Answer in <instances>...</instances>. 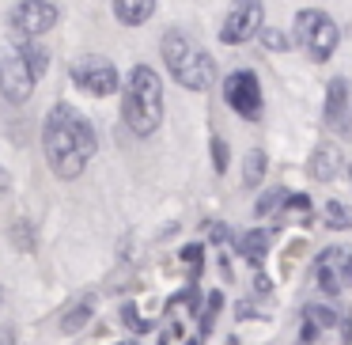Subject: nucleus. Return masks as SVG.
Listing matches in <instances>:
<instances>
[{
	"label": "nucleus",
	"mask_w": 352,
	"mask_h": 345,
	"mask_svg": "<svg viewBox=\"0 0 352 345\" xmlns=\"http://www.w3.org/2000/svg\"><path fill=\"white\" fill-rule=\"evenodd\" d=\"M42 148H46V160L57 178H76L91 163L99 137H95L91 122L76 107L57 103L46 114V125H42Z\"/></svg>",
	"instance_id": "1"
},
{
	"label": "nucleus",
	"mask_w": 352,
	"mask_h": 345,
	"mask_svg": "<svg viewBox=\"0 0 352 345\" xmlns=\"http://www.w3.org/2000/svg\"><path fill=\"white\" fill-rule=\"evenodd\" d=\"M122 118L137 137H152L163 122V84L160 72L148 69V65H137L129 72V84H125L122 95Z\"/></svg>",
	"instance_id": "2"
},
{
	"label": "nucleus",
	"mask_w": 352,
	"mask_h": 345,
	"mask_svg": "<svg viewBox=\"0 0 352 345\" xmlns=\"http://www.w3.org/2000/svg\"><path fill=\"white\" fill-rule=\"evenodd\" d=\"M50 57L38 42L23 39L0 50V95L8 103H27L34 95V84L46 72Z\"/></svg>",
	"instance_id": "3"
},
{
	"label": "nucleus",
	"mask_w": 352,
	"mask_h": 345,
	"mask_svg": "<svg viewBox=\"0 0 352 345\" xmlns=\"http://www.w3.org/2000/svg\"><path fill=\"white\" fill-rule=\"evenodd\" d=\"M163 61H167L170 76L182 87H190V92H208V87L216 84L212 54H205V46L193 42L190 34L178 31V27H170V31L163 34Z\"/></svg>",
	"instance_id": "4"
},
{
	"label": "nucleus",
	"mask_w": 352,
	"mask_h": 345,
	"mask_svg": "<svg viewBox=\"0 0 352 345\" xmlns=\"http://www.w3.org/2000/svg\"><path fill=\"white\" fill-rule=\"evenodd\" d=\"M296 42L303 54H311V61H329L337 54V42H341V27L326 16L322 8H303L296 16Z\"/></svg>",
	"instance_id": "5"
},
{
	"label": "nucleus",
	"mask_w": 352,
	"mask_h": 345,
	"mask_svg": "<svg viewBox=\"0 0 352 345\" xmlns=\"http://www.w3.org/2000/svg\"><path fill=\"white\" fill-rule=\"evenodd\" d=\"M69 76L80 92L95 95V99H107V95L118 92V69L110 57H99V54H87V57H76L69 65Z\"/></svg>",
	"instance_id": "6"
},
{
	"label": "nucleus",
	"mask_w": 352,
	"mask_h": 345,
	"mask_svg": "<svg viewBox=\"0 0 352 345\" xmlns=\"http://www.w3.org/2000/svg\"><path fill=\"white\" fill-rule=\"evenodd\" d=\"M223 103H228V107L235 110L239 118H250V122H258V118H261V107H265L258 76H254L250 69L228 72V76H223Z\"/></svg>",
	"instance_id": "7"
},
{
	"label": "nucleus",
	"mask_w": 352,
	"mask_h": 345,
	"mask_svg": "<svg viewBox=\"0 0 352 345\" xmlns=\"http://www.w3.org/2000/svg\"><path fill=\"white\" fill-rule=\"evenodd\" d=\"M261 23H265L261 0H231L228 16H223V23H220V42H228V46L250 42L254 34L261 31Z\"/></svg>",
	"instance_id": "8"
},
{
	"label": "nucleus",
	"mask_w": 352,
	"mask_h": 345,
	"mask_svg": "<svg viewBox=\"0 0 352 345\" xmlns=\"http://www.w3.org/2000/svg\"><path fill=\"white\" fill-rule=\"evenodd\" d=\"M314 281L329 296H341L344 289H352V251L349 247H326L314 258Z\"/></svg>",
	"instance_id": "9"
},
{
	"label": "nucleus",
	"mask_w": 352,
	"mask_h": 345,
	"mask_svg": "<svg viewBox=\"0 0 352 345\" xmlns=\"http://www.w3.org/2000/svg\"><path fill=\"white\" fill-rule=\"evenodd\" d=\"M57 19H61V12L50 0H19L16 8H12V31L19 39H38V34L54 31Z\"/></svg>",
	"instance_id": "10"
},
{
	"label": "nucleus",
	"mask_w": 352,
	"mask_h": 345,
	"mask_svg": "<svg viewBox=\"0 0 352 345\" xmlns=\"http://www.w3.org/2000/svg\"><path fill=\"white\" fill-rule=\"evenodd\" d=\"M326 125L333 133L352 129V92H349V80L341 76L326 84Z\"/></svg>",
	"instance_id": "11"
},
{
	"label": "nucleus",
	"mask_w": 352,
	"mask_h": 345,
	"mask_svg": "<svg viewBox=\"0 0 352 345\" xmlns=\"http://www.w3.org/2000/svg\"><path fill=\"white\" fill-rule=\"evenodd\" d=\"M311 175L318 178V182H333V178H341V171H344V160H341V152H337L333 145H318L311 152Z\"/></svg>",
	"instance_id": "12"
},
{
	"label": "nucleus",
	"mask_w": 352,
	"mask_h": 345,
	"mask_svg": "<svg viewBox=\"0 0 352 345\" xmlns=\"http://www.w3.org/2000/svg\"><path fill=\"white\" fill-rule=\"evenodd\" d=\"M269 243H273V236H269L265 228H250V231H243V236H239L235 247H239V254H243V258L258 269L261 262H265V254H269Z\"/></svg>",
	"instance_id": "13"
},
{
	"label": "nucleus",
	"mask_w": 352,
	"mask_h": 345,
	"mask_svg": "<svg viewBox=\"0 0 352 345\" xmlns=\"http://www.w3.org/2000/svg\"><path fill=\"white\" fill-rule=\"evenodd\" d=\"M155 12V0H114V16L122 19L125 27H140L148 23Z\"/></svg>",
	"instance_id": "14"
},
{
	"label": "nucleus",
	"mask_w": 352,
	"mask_h": 345,
	"mask_svg": "<svg viewBox=\"0 0 352 345\" xmlns=\"http://www.w3.org/2000/svg\"><path fill=\"white\" fill-rule=\"evenodd\" d=\"M95 315V300H80L76 307H69V311L61 315V334H76V330H84L87 322H91Z\"/></svg>",
	"instance_id": "15"
},
{
	"label": "nucleus",
	"mask_w": 352,
	"mask_h": 345,
	"mask_svg": "<svg viewBox=\"0 0 352 345\" xmlns=\"http://www.w3.org/2000/svg\"><path fill=\"white\" fill-rule=\"evenodd\" d=\"M261 178H265V152L254 148V152L246 156V163H243V186L246 190H250V186H261Z\"/></svg>",
	"instance_id": "16"
},
{
	"label": "nucleus",
	"mask_w": 352,
	"mask_h": 345,
	"mask_svg": "<svg viewBox=\"0 0 352 345\" xmlns=\"http://www.w3.org/2000/svg\"><path fill=\"white\" fill-rule=\"evenodd\" d=\"M337 315H341V311H337V307H326V304H307L303 307V319L311 322V326H322V330L337 326Z\"/></svg>",
	"instance_id": "17"
},
{
	"label": "nucleus",
	"mask_w": 352,
	"mask_h": 345,
	"mask_svg": "<svg viewBox=\"0 0 352 345\" xmlns=\"http://www.w3.org/2000/svg\"><path fill=\"white\" fill-rule=\"evenodd\" d=\"M322 216H326L329 228H352V209L344 201H326L322 205Z\"/></svg>",
	"instance_id": "18"
},
{
	"label": "nucleus",
	"mask_w": 352,
	"mask_h": 345,
	"mask_svg": "<svg viewBox=\"0 0 352 345\" xmlns=\"http://www.w3.org/2000/svg\"><path fill=\"white\" fill-rule=\"evenodd\" d=\"M261 42H265V46L273 50V54H276V50H280V54L288 50V34L276 31V27H261Z\"/></svg>",
	"instance_id": "19"
},
{
	"label": "nucleus",
	"mask_w": 352,
	"mask_h": 345,
	"mask_svg": "<svg viewBox=\"0 0 352 345\" xmlns=\"http://www.w3.org/2000/svg\"><path fill=\"white\" fill-rule=\"evenodd\" d=\"M288 198L284 190H269V194H261V201H258V216H273L276 213V205Z\"/></svg>",
	"instance_id": "20"
},
{
	"label": "nucleus",
	"mask_w": 352,
	"mask_h": 345,
	"mask_svg": "<svg viewBox=\"0 0 352 345\" xmlns=\"http://www.w3.org/2000/svg\"><path fill=\"white\" fill-rule=\"evenodd\" d=\"M212 167H216V175L228 171V140L223 137H212Z\"/></svg>",
	"instance_id": "21"
},
{
	"label": "nucleus",
	"mask_w": 352,
	"mask_h": 345,
	"mask_svg": "<svg viewBox=\"0 0 352 345\" xmlns=\"http://www.w3.org/2000/svg\"><path fill=\"white\" fill-rule=\"evenodd\" d=\"M220 292H212V296H208V307H205V315H201V334H208V330H212V319H216V311H220Z\"/></svg>",
	"instance_id": "22"
},
{
	"label": "nucleus",
	"mask_w": 352,
	"mask_h": 345,
	"mask_svg": "<svg viewBox=\"0 0 352 345\" xmlns=\"http://www.w3.org/2000/svg\"><path fill=\"white\" fill-rule=\"evenodd\" d=\"M182 262L193 269V277H197V273H201V247H197V243L182 247Z\"/></svg>",
	"instance_id": "23"
},
{
	"label": "nucleus",
	"mask_w": 352,
	"mask_h": 345,
	"mask_svg": "<svg viewBox=\"0 0 352 345\" xmlns=\"http://www.w3.org/2000/svg\"><path fill=\"white\" fill-rule=\"evenodd\" d=\"M8 190H12V182H8V171L0 167V198H8Z\"/></svg>",
	"instance_id": "24"
},
{
	"label": "nucleus",
	"mask_w": 352,
	"mask_h": 345,
	"mask_svg": "<svg viewBox=\"0 0 352 345\" xmlns=\"http://www.w3.org/2000/svg\"><path fill=\"white\" fill-rule=\"evenodd\" d=\"M16 342V334H12V330H0V345H12Z\"/></svg>",
	"instance_id": "25"
},
{
	"label": "nucleus",
	"mask_w": 352,
	"mask_h": 345,
	"mask_svg": "<svg viewBox=\"0 0 352 345\" xmlns=\"http://www.w3.org/2000/svg\"><path fill=\"white\" fill-rule=\"evenodd\" d=\"M122 345H137V342H122Z\"/></svg>",
	"instance_id": "26"
},
{
	"label": "nucleus",
	"mask_w": 352,
	"mask_h": 345,
	"mask_svg": "<svg viewBox=\"0 0 352 345\" xmlns=\"http://www.w3.org/2000/svg\"><path fill=\"white\" fill-rule=\"evenodd\" d=\"M344 171H349V178H352V167H344Z\"/></svg>",
	"instance_id": "27"
}]
</instances>
